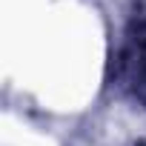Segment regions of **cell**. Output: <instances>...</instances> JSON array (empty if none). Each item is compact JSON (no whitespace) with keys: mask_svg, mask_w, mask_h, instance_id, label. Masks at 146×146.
Segmentation results:
<instances>
[{"mask_svg":"<svg viewBox=\"0 0 146 146\" xmlns=\"http://www.w3.org/2000/svg\"><path fill=\"white\" fill-rule=\"evenodd\" d=\"M117 80L140 103H146V15H135L123 32L117 52Z\"/></svg>","mask_w":146,"mask_h":146,"instance_id":"1","label":"cell"}]
</instances>
